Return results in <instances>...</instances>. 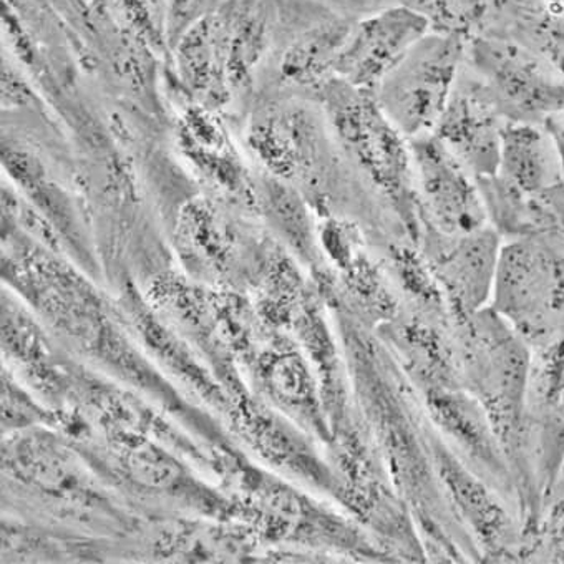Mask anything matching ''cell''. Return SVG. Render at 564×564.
Here are the masks:
<instances>
[{"label": "cell", "mask_w": 564, "mask_h": 564, "mask_svg": "<svg viewBox=\"0 0 564 564\" xmlns=\"http://www.w3.org/2000/svg\"><path fill=\"white\" fill-rule=\"evenodd\" d=\"M465 41L429 32L377 87L387 117L409 140L434 133L454 94Z\"/></svg>", "instance_id": "6da1fadb"}, {"label": "cell", "mask_w": 564, "mask_h": 564, "mask_svg": "<svg viewBox=\"0 0 564 564\" xmlns=\"http://www.w3.org/2000/svg\"><path fill=\"white\" fill-rule=\"evenodd\" d=\"M329 88V113L347 152L390 198L412 209L416 192L409 138L369 91L347 82H336Z\"/></svg>", "instance_id": "7a4b0ae2"}, {"label": "cell", "mask_w": 564, "mask_h": 564, "mask_svg": "<svg viewBox=\"0 0 564 564\" xmlns=\"http://www.w3.org/2000/svg\"><path fill=\"white\" fill-rule=\"evenodd\" d=\"M468 54L475 75L505 120L544 123L564 110L563 82L527 45L505 35H478Z\"/></svg>", "instance_id": "3957f363"}, {"label": "cell", "mask_w": 564, "mask_h": 564, "mask_svg": "<svg viewBox=\"0 0 564 564\" xmlns=\"http://www.w3.org/2000/svg\"><path fill=\"white\" fill-rule=\"evenodd\" d=\"M495 286L500 310L527 333H547L563 319L564 259L541 236L500 251Z\"/></svg>", "instance_id": "277c9868"}, {"label": "cell", "mask_w": 564, "mask_h": 564, "mask_svg": "<svg viewBox=\"0 0 564 564\" xmlns=\"http://www.w3.org/2000/svg\"><path fill=\"white\" fill-rule=\"evenodd\" d=\"M409 141L415 188L435 226L451 236L484 228V196L474 173L434 133Z\"/></svg>", "instance_id": "5b68a950"}, {"label": "cell", "mask_w": 564, "mask_h": 564, "mask_svg": "<svg viewBox=\"0 0 564 564\" xmlns=\"http://www.w3.org/2000/svg\"><path fill=\"white\" fill-rule=\"evenodd\" d=\"M431 32V22L410 6H397L360 22L340 48L334 70L359 90H377L383 78Z\"/></svg>", "instance_id": "8992f818"}, {"label": "cell", "mask_w": 564, "mask_h": 564, "mask_svg": "<svg viewBox=\"0 0 564 564\" xmlns=\"http://www.w3.org/2000/svg\"><path fill=\"white\" fill-rule=\"evenodd\" d=\"M505 121L477 77L458 78L434 134L475 178H487L498 172Z\"/></svg>", "instance_id": "52a82bcc"}, {"label": "cell", "mask_w": 564, "mask_h": 564, "mask_svg": "<svg viewBox=\"0 0 564 564\" xmlns=\"http://www.w3.org/2000/svg\"><path fill=\"white\" fill-rule=\"evenodd\" d=\"M497 175L533 196L547 195L564 183L556 147L543 123L505 121Z\"/></svg>", "instance_id": "ba28073f"}, {"label": "cell", "mask_w": 564, "mask_h": 564, "mask_svg": "<svg viewBox=\"0 0 564 564\" xmlns=\"http://www.w3.org/2000/svg\"><path fill=\"white\" fill-rule=\"evenodd\" d=\"M500 245L497 232L478 229L458 236L457 245L442 251L438 278L465 306H478L487 300L497 278Z\"/></svg>", "instance_id": "9c48e42d"}, {"label": "cell", "mask_w": 564, "mask_h": 564, "mask_svg": "<svg viewBox=\"0 0 564 564\" xmlns=\"http://www.w3.org/2000/svg\"><path fill=\"white\" fill-rule=\"evenodd\" d=\"M505 37L536 52L564 84V12L546 8L540 0H513Z\"/></svg>", "instance_id": "30bf717a"}, {"label": "cell", "mask_w": 564, "mask_h": 564, "mask_svg": "<svg viewBox=\"0 0 564 564\" xmlns=\"http://www.w3.org/2000/svg\"><path fill=\"white\" fill-rule=\"evenodd\" d=\"M349 34L350 29L340 24L326 25L310 32L290 48L282 70L288 77L300 82L319 77L326 68H334V62Z\"/></svg>", "instance_id": "8fae6325"}, {"label": "cell", "mask_w": 564, "mask_h": 564, "mask_svg": "<svg viewBox=\"0 0 564 564\" xmlns=\"http://www.w3.org/2000/svg\"><path fill=\"white\" fill-rule=\"evenodd\" d=\"M415 9L429 19L435 32L467 41L484 24L490 0H420V8Z\"/></svg>", "instance_id": "7c38bea8"}, {"label": "cell", "mask_w": 564, "mask_h": 564, "mask_svg": "<svg viewBox=\"0 0 564 564\" xmlns=\"http://www.w3.org/2000/svg\"><path fill=\"white\" fill-rule=\"evenodd\" d=\"M543 124L544 128H546L547 133H550L554 147H556L557 156H560L561 169H563L564 173V110L551 115V117L547 118Z\"/></svg>", "instance_id": "4fadbf2b"}, {"label": "cell", "mask_w": 564, "mask_h": 564, "mask_svg": "<svg viewBox=\"0 0 564 564\" xmlns=\"http://www.w3.org/2000/svg\"><path fill=\"white\" fill-rule=\"evenodd\" d=\"M195 0H172L173 22L180 24V21L186 18L192 11Z\"/></svg>", "instance_id": "5bb4252c"}, {"label": "cell", "mask_w": 564, "mask_h": 564, "mask_svg": "<svg viewBox=\"0 0 564 564\" xmlns=\"http://www.w3.org/2000/svg\"><path fill=\"white\" fill-rule=\"evenodd\" d=\"M540 2L554 11L564 12V0H540Z\"/></svg>", "instance_id": "9a60e30c"}]
</instances>
